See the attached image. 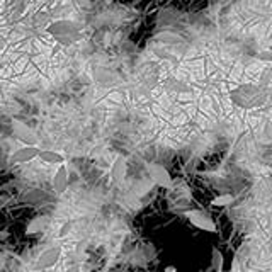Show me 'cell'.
Masks as SVG:
<instances>
[{
  "label": "cell",
  "instance_id": "cell-1",
  "mask_svg": "<svg viewBox=\"0 0 272 272\" xmlns=\"http://www.w3.org/2000/svg\"><path fill=\"white\" fill-rule=\"evenodd\" d=\"M267 99H269V90L262 85H254V83H242L230 92V101L245 111L262 107Z\"/></svg>",
  "mask_w": 272,
  "mask_h": 272
},
{
  "label": "cell",
  "instance_id": "cell-2",
  "mask_svg": "<svg viewBox=\"0 0 272 272\" xmlns=\"http://www.w3.org/2000/svg\"><path fill=\"white\" fill-rule=\"evenodd\" d=\"M49 34L55 38L58 43L70 46L74 44L75 41H78L80 38V28L78 24L70 19H60V21H55L46 28Z\"/></svg>",
  "mask_w": 272,
  "mask_h": 272
},
{
  "label": "cell",
  "instance_id": "cell-3",
  "mask_svg": "<svg viewBox=\"0 0 272 272\" xmlns=\"http://www.w3.org/2000/svg\"><path fill=\"white\" fill-rule=\"evenodd\" d=\"M61 257V247H49L44 252H41V255L36 260V269L38 271H48L51 267H55L58 264Z\"/></svg>",
  "mask_w": 272,
  "mask_h": 272
},
{
  "label": "cell",
  "instance_id": "cell-4",
  "mask_svg": "<svg viewBox=\"0 0 272 272\" xmlns=\"http://www.w3.org/2000/svg\"><path fill=\"white\" fill-rule=\"evenodd\" d=\"M186 216H187V220L191 221V225H194L196 228L204 230V232H209V233H216V230H218L216 225H214V221L206 213L193 209V211H186Z\"/></svg>",
  "mask_w": 272,
  "mask_h": 272
},
{
  "label": "cell",
  "instance_id": "cell-5",
  "mask_svg": "<svg viewBox=\"0 0 272 272\" xmlns=\"http://www.w3.org/2000/svg\"><path fill=\"white\" fill-rule=\"evenodd\" d=\"M148 174H150L152 181L156 184V186L163 187V189H170L172 181L170 174H168V170L163 165H160V163H150V167H148Z\"/></svg>",
  "mask_w": 272,
  "mask_h": 272
},
{
  "label": "cell",
  "instance_id": "cell-6",
  "mask_svg": "<svg viewBox=\"0 0 272 272\" xmlns=\"http://www.w3.org/2000/svg\"><path fill=\"white\" fill-rule=\"evenodd\" d=\"M41 148H38L36 145H26V147L19 148L12 153V162L14 163H28L33 162L34 158H39Z\"/></svg>",
  "mask_w": 272,
  "mask_h": 272
},
{
  "label": "cell",
  "instance_id": "cell-7",
  "mask_svg": "<svg viewBox=\"0 0 272 272\" xmlns=\"http://www.w3.org/2000/svg\"><path fill=\"white\" fill-rule=\"evenodd\" d=\"M12 129H14V135L21 141H24L26 145L36 143V133H34L28 124H24V122L21 121H12Z\"/></svg>",
  "mask_w": 272,
  "mask_h": 272
},
{
  "label": "cell",
  "instance_id": "cell-8",
  "mask_svg": "<svg viewBox=\"0 0 272 272\" xmlns=\"http://www.w3.org/2000/svg\"><path fill=\"white\" fill-rule=\"evenodd\" d=\"M53 189H55L56 194H63L65 191L68 189V168L65 165H60L58 170L53 175Z\"/></svg>",
  "mask_w": 272,
  "mask_h": 272
},
{
  "label": "cell",
  "instance_id": "cell-9",
  "mask_svg": "<svg viewBox=\"0 0 272 272\" xmlns=\"http://www.w3.org/2000/svg\"><path fill=\"white\" fill-rule=\"evenodd\" d=\"M126 175V158L122 155H117L111 167V181L114 184L121 182Z\"/></svg>",
  "mask_w": 272,
  "mask_h": 272
},
{
  "label": "cell",
  "instance_id": "cell-10",
  "mask_svg": "<svg viewBox=\"0 0 272 272\" xmlns=\"http://www.w3.org/2000/svg\"><path fill=\"white\" fill-rule=\"evenodd\" d=\"M163 87L170 92H177V94H189L191 92V87L186 85L182 80L179 78H174V77H168V78L163 80Z\"/></svg>",
  "mask_w": 272,
  "mask_h": 272
},
{
  "label": "cell",
  "instance_id": "cell-11",
  "mask_svg": "<svg viewBox=\"0 0 272 272\" xmlns=\"http://www.w3.org/2000/svg\"><path fill=\"white\" fill-rule=\"evenodd\" d=\"M39 160L44 163H56V165H63L65 156L61 153L55 150H41L39 153Z\"/></svg>",
  "mask_w": 272,
  "mask_h": 272
},
{
  "label": "cell",
  "instance_id": "cell-12",
  "mask_svg": "<svg viewBox=\"0 0 272 272\" xmlns=\"http://www.w3.org/2000/svg\"><path fill=\"white\" fill-rule=\"evenodd\" d=\"M225 267V257H223V252L220 248L213 247L211 250V269L214 272H223Z\"/></svg>",
  "mask_w": 272,
  "mask_h": 272
},
{
  "label": "cell",
  "instance_id": "cell-13",
  "mask_svg": "<svg viewBox=\"0 0 272 272\" xmlns=\"http://www.w3.org/2000/svg\"><path fill=\"white\" fill-rule=\"evenodd\" d=\"M46 225H48L46 218H36V220H33V221H31V223L28 225V228H26V233H28V235H34V233H39L41 230H44Z\"/></svg>",
  "mask_w": 272,
  "mask_h": 272
},
{
  "label": "cell",
  "instance_id": "cell-14",
  "mask_svg": "<svg viewBox=\"0 0 272 272\" xmlns=\"http://www.w3.org/2000/svg\"><path fill=\"white\" fill-rule=\"evenodd\" d=\"M233 197L232 194H220V196H216L211 201V206H218V208H225V206L232 204L233 202Z\"/></svg>",
  "mask_w": 272,
  "mask_h": 272
},
{
  "label": "cell",
  "instance_id": "cell-15",
  "mask_svg": "<svg viewBox=\"0 0 272 272\" xmlns=\"http://www.w3.org/2000/svg\"><path fill=\"white\" fill-rule=\"evenodd\" d=\"M257 60L259 61H266V63H272V51L269 48L264 49V51L257 53Z\"/></svg>",
  "mask_w": 272,
  "mask_h": 272
},
{
  "label": "cell",
  "instance_id": "cell-16",
  "mask_svg": "<svg viewBox=\"0 0 272 272\" xmlns=\"http://www.w3.org/2000/svg\"><path fill=\"white\" fill-rule=\"evenodd\" d=\"M34 22H36V24H41V26H46L49 22V15L46 12L36 14V17H34Z\"/></svg>",
  "mask_w": 272,
  "mask_h": 272
},
{
  "label": "cell",
  "instance_id": "cell-17",
  "mask_svg": "<svg viewBox=\"0 0 272 272\" xmlns=\"http://www.w3.org/2000/svg\"><path fill=\"white\" fill-rule=\"evenodd\" d=\"M70 228H72V223H65L63 225V228L60 230V236H65L68 232H70Z\"/></svg>",
  "mask_w": 272,
  "mask_h": 272
},
{
  "label": "cell",
  "instance_id": "cell-18",
  "mask_svg": "<svg viewBox=\"0 0 272 272\" xmlns=\"http://www.w3.org/2000/svg\"><path fill=\"white\" fill-rule=\"evenodd\" d=\"M80 271V267L78 266H75V267H72V269H68L67 272H78Z\"/></svg>",
  "mask_w": 272,
  "mask_h": 272
},
{
  "label": "cell",
  "instance_id": "cell-19",
  "mask_svg": "<svg viewBox=\"0 0 272 272\" xmlns=\"http://www.w3.org/2000/svg\"><path fill=\"white\" fill-rule=\"evenodd\" d=\"M175 269H174V267H167V269H165V272H174Z\"/></svg>",
  "mask_w": 272,
  "mask_h": 272
},
{
  "label": "cell",
  "instance_id": "cell-20",
  "mask_svg": "<svg viewBox=\"0 0 272 272\" xmlns=\"http://www.w3.org/2000/svg\"><path fill=\"white\" fill-rule=\"evenodd\" d=\"M269 49H271V51H272V44H271V46H269Z\"/></svg>",
  "mask_w": 272,
  "mask_h": 272
},
{
  "label": "cell",
  "instance_id": "cell-21",
  "mask_svg": "<svg viewBox=\"0 0 272 272\" xmlns=\"http://www.w3.org/2000/svg\"><path fill=\"white\" fill-rule=\"evenodd\" d=\"M174 272H177V271H174Z\"/></svg>",
  "mask_w": 272,
  "mask_h": 272
}]
</instances>
